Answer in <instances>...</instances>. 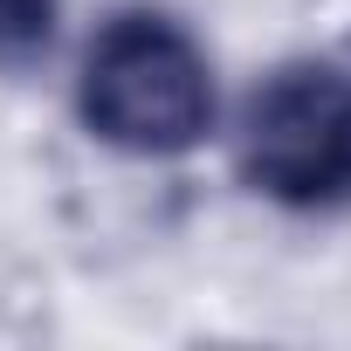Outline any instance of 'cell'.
<instances>
[{"label": "cell", "instance_id": "obj_2", "mask_svg": "<svg viewBox=\"0 0 351 351\" xmlns=\"http://www.w3.org/2000/svg\"><path fill=\"white\" fill-rule=\"evenodd\" d=\"M241 180L289 214L351 207V76L330 62L269 69L234 131Z\"/></svg>", "mask_w": 351, "mask_h": 351}, {"label": "cell", "instance_id": "obj_1", "mask_svg": "<svg viewBox=\"0 0 351 351\" xmlns=\"http://www.w3.org/2000/svg\"><path fill=\"white\" fill-rule=\"evenodd\" d=\"M76 117L124 158H180L214 131V62L172 14L124 8L83 56Z\"/></svg>", "mask_w": 351, "mask_h": 351}, {"label": "cell", "instance_id": "obj_3", "mask_svg": "<svg viewBox=\"0 0 351 351\" xmlns=\"http://www.w3.org/2000/svg\"><path fill=\"white\" fill-rule=\"evenodd\" d=\"M56 35V0H0V69H28Z\"/></svg>", "mask_w": 351, "mask_h": 351}]
</instances>
